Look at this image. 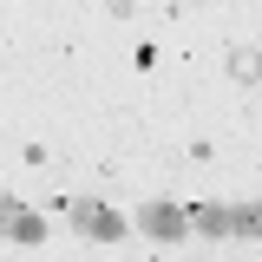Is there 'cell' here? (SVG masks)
Instances as JSON below:
<instances>
[{
  "label": "cell",
  "mask_w": 262,
  "mask_h": 262,
  "mask_svg": "<svg viewBox=\"0 0 262 262\" xmlns=\"http://www.w3.org/2000/svg\"><path fill=\"white\" fill-rule=\"evenodd\" d=\"M196 236H216V243H262V203H196Z\"/></svg>",
  "instance_id": "obj_1"
},
{
  "label": "cell",
  "mask_w": 262,
  "mask_h": 262,
  "mask_svg": "<svg viewBox=\"0 0 262 262\" xmlns=\"http://www.w3.org/2000/svg\"><path fill=\"white\" fill-rule=\"evenodd\" d=\"M72 229L92 236V243H125L131 236V223L112 210V203H98V196H72Z\"/></svg>",
  "instance_id": "obj_2"
},
{
  "label": "cell",
  "mask_w": 262,
  "mask_h": 262,
  "mask_svg": "<svg viewBox=\"0 0 262 262\" xmlns=\"http://www.w3.org/2000/svg\"><path fill=\"white\" fill-rule=\"evenodd\" d=\"M138 229H144L151 243H184V229H196V210L158 196V203H138Z\"/></svg>",
  "instance_id": "obj_3"
},
{
  "label": "cell",
  "mask_w": 262,
  "mask_h": 262,
  "mask_svg": "<svg viewBox=\"0 0 262 262\" xmlns=\"http://www.w3.org/2000/svg\"><path fill=\"white\" fill-rule=\"evenodd\" d=\"M229 79L236 85H262V46H229Z\"/></svg>",
  "instance_id": "obj_4"
},
{
  "label": "cell",
  "mask_w": 262,
  "mask_h": 262,
  "mask_svg": "<svg viewBox=\"0 0 262 262\" xmlns=\"http://www.w3.org/2000/svg\"><path fill=\"white\" fill-rule=\"evenodd\" d=\"M7 236H13V243H46V223H39V216H33V210H13V216H7Z\"/></svg>",
  "instance_id": "obj_5"
}]
</instances>
